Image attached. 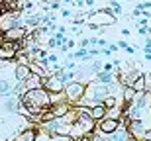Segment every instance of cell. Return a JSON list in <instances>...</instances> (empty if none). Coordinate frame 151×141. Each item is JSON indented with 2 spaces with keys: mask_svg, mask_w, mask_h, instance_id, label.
<instances>
[{
  "mask_svg": "<svg viewBox=\"0 0 151 141\" xmlns=\"http://www.w3.org/2000/svg\"><path fill=\"white\" fill-rule=\"evenodd\" d=\"M51 108V94L45 90L43 86H39V88H29V90L24 92L22 96V110L24 114H29V116H34L37 118L39 114Z\"/></svg>",
  "mask_w": 151,
  "mask_h": 141,
  "instance_id": "6da1fadb",
  "label": "cell"
},
{
  "mask_svg": "<svg viewBox=\"0 0 151 141\" xmlns=\"http://www.w3.org/2000/svg\"><path fill=\"white\" fill-rule=\"evenodd\" d=\"M86 28L90 29H100L104 28V26H112V24H116V16H114L110 10H104V8H100V10H94L88 14V20H86Z\"/></svg>",
  "mask_w": 151,
  "mask_h": 141,
  "instance_id": "7a4b0ae2",
  "label": "cell"
},
{
  "mask_svg": "<svg viewBox=\"0 0 151 141\" xmlns=\"http://www.w3.org/2000/svg\"><path fill=\"white\" fill-rule=\"evenodd\" d=\"M84 90H86V82H83V80H78V79L69 80L67 84H65V88H63L65 98H67V102H71V104H77L84 96Z\"/></svg>",
  "mask_w": 151,
  "mask_h": 141,
  "instance_id": "3957f363",
  "label": "cell"
},
{
  "mask_svg": "<svg viewBox=\"0 0 151 141\" xmlns=\"http://www.w3.org/2000/svg\"><path fill=\"white\" fill-rule=\"evenodd\" d=\"M126 125H128L129 133L134 135V139H145V133L149 131V127H147L141 120H128Z\"/></svg>",
  "mask_w": 151,
  "mask_h": 141,
  "instance_id": "277c9868",
  "label": "cell"
},
{
  "mask_svg": "<svg viewBox=\"0 0 151 141\" xmlns=\"http://www.w3.org/2000/svg\"><path fill=\"white\" fill-rule=\"evenodd\" d=\"M43 88L47 92H63L65 84L61 82V79H59L55 73H51V74H47V77L43 79Z\"/></svg>",
  "mask_w": 151,
  "mask_h": 141,
  "instance_id": "5b68a950",
  "label": "cell"
},
{
  "mask_svg": "<svg viewBox=\"0 0 151 141\" xmlns=\"http://www.w3.org/2000/svg\"><path fill=\"white\" fill-rule=\"evenodd\" d=\"M26 35H28V28L26 26H16V28H10L8 31H4L2 37L6 41H22Z\"/></svg>",
  "mask_w": 151,
  "mask_h": 141,
  "instance_id": "8992f818",
  "label": "cell"
},
{
  "mask_svg": "<svg viewBox=\"0 0 151 141\" xmlns=\"http://www.w3.org/2000/svg\"><path fill=\"white\" fill-rule=\"evenodd\" d=\"M120 124H122V122H120V118H110V116H104L102 120H98V122H96V125H98V127H100L106 135H108V133H112V131H116Z\"/></svg>",
  "mask_w": 151,
  "mask_h": 141,
  "instance_id": "52a82bcc",
  "label": "cell"
},
{
  "mask_svg": "<svg viewBox=\"0 0 151 141\" xmlns=\"http://www.w3.org/2000/svg\"><path fill=\"white\" fill-rule=\"evenodd\" d=\"M129 139H134V135L129 133L128 125H124V124L118 125V130H116V131L108 133V141H129Z\"/></svg>",
  "mask_w": 151,
  "mask_h": 141,
  "instance_id": "ba28073f",
  "label": "cell"
},
{
  "mask_svg": "<svg viewBox=\"0 0 151 141\" xmlns=\"http://www.w3.org/2000/svg\"><path fill=\"white\" fill-rule=\"evenodd\" d=\"M18 80H12L10 77H2L0 74V96H12L14 94V88H16Z\"/></svg>",
  "mask_w": 151,
  "mask_h": 141,
  "instance_id": "9c48e42d",
  "label": "cell"
},
{
  "mask_svg": "<svg viewBox=\"0 0 151 141\" xmlns=\"http://www.w3.org/2000/svg\"><path fill=\"white\" fill-rule=\"evenodd\" d=\"M29 74H32V71H29L28 63H18V65H14V79L16 80L24 82V80H28Z\"/></svg>",
  "mask_w": 151,
  "mask_h": 141,
  "instance_id": "30bf717a",
  "label": "cell"
},
{
  "mask_svg": "<svg viewBox=\"0 0 151 141\" xmlns=\"http://www.w3.org/2000/svg\"><path fill=\"white\" fill-rule=\"evenodd\" d=\"M24 84H26V90H29V88H39V86H43V77L32 73L28 77V80H24Z\"/></svg>",
  "mask_w": 151,
  "mask_h": 141,
  "instance_id": "8fae6325",
  "label": "cell"
},
{
  "mask_svg": "<svg viewBox=\"0 0 151 141\" xmlns=\"http://www.w3.org/2000/svg\"><path fill=\"white\" fill-rule=\"evenodd\" d=\"M129 86H134V90L135 92H141V90H145V86H147V77H145V73H139L137 77L134 79V82Z\"/></svg>",
  "mask_w": 151,
  "mask_h": 141,
  "instance_id": "7c38bea8",
  "label": "cell"
},
{
  "mask_svg": "<svg viewBox=\"0 0 151 141\" xmlns=\"http://www.w3.org/2000/svg\"><path fill=\"white\" fill-rule=\"evenodd\" d=\"M16 141H35V130L34 127H28V130H24L22 133H18L14 135Z\"/></svg>",
  "mask_w": 151,
  "mask_h": 141,
  "instance_id": "4fadbf2b",
  "label": "cell"
},
{
  "mask_svg": "<svg viewBox=\"0 0 151 141\" xmlns=\"http://www.w3.org/2000/svg\"><path fill=\"white\" fill-rule=\"evenodd\" d=\"M90 116L94 118V122L102 120L104 116H106V106H104V104H96V106H92L90 108Z\"/></svg>",
  "mask_w": 151,
  "mask_h": 141,
  "instance_id": "5bb4252c",
  "label": "cell"
},
{
  "mask_svg": "<svg viewBox=\"0 0 151 141\" xmlns=\"http://www.w3.org/2000/svg\"><path fill=\"white\" fill-rule=\"evenodd\" d=\"M135 94H137V92L134 90V86H129V84H126V86H124V90H122L124 102H132V100L135 98Z\"/></svg>",
  "mask_w": 151,
  "mask_h": 141,
  "instance_id": "9a60e30c",
  "label": "cell"
},
{
  "mask_svg": "<svg viewBox=\"0 0 151 141\" xmlns=\"http://www.w3.org/2000/svg\"><path fill=\"white\" fill-rule=\"evenodd\" d=\"M53 141H75V137L71 133H51Z\"/></svg>",
  "mask_w": 151,
  "mask_h": 141,
  "instance_id": "2e32d148",
  "label": "cell"
},
{
  "mask_svg": "<svg viewBox=\"0 0 151 141\" xmlns=\"http://www.w3.org/2000/svg\"><path fill=\"white\" fill-rule=\"evenodd\" d=\"M108 10L112 12L114 16H120V14H122V6H120V2H118V0H112V2H110V8H108Z\"/></svg>",
  "mask_w": 151,
  "mask_h": 141,
  "instance_id": "e0dca14e",
  "label": "cell"
},
{
  "mask_svg": "<svg viewBox=\"0 0 151 141\" xmlns=\"http://www.w3.org/2000/svg\"><path fill=\"white\" fill-rule=\"evenodd\" d=\"M49 139H51V133L47 130H45V131H39V133L35 131V141H49Z\"/></svg>",
  "mask_w": 151,
  "mask_h": 141,
  "instance_id": "ac0fdd59",
  "label": "cell"
},
{
  "mask_svg": "<svg viewBox=\"0 0 151 141\" xmlns=\"http://www.w3.org/2000/svg\"><path fill=\"white\" fill-rule=\"evenodd\" d=\"M118 47H120V49H124L126 53H129V55H134V53H135V49H134V47H129L126 41H118Z\"/></svg>",
  "mask_w": 151,
  "mask_h": 141,
  "instance_id": "d6986e66",
  "label": "cell"
},
{
  "mask_svg": "<svg viewBox=\"0 0 151 141\" xmlns=\"http://www.w3.org/2000/svg\"><path fill=\"white\" fill-rule=\"evenodd\" d=\"M88 55H90V59H92V57H98V55H100V49H96V47H88Z\"/></svg>",
  "mask_w": 151,
  "mask_h": 141,
  "instance_id": "ffe728a7",
  "label": "cell"
},
{
  "mask_svg": "<svg viewBox=\"0 0 151 141\" xmlns=\"http://www.w3.org/2000/svg\"><path fill=\"white\" fill-rule=\"evenodd\" d=\"M102 71H108V73H114V63H104V65H102Z\"/></svg>",
  "mask_w": 151,
  "mask_h": 141,
  "instance_id": "44dd1931",
  "label": "cell"
},
{
  "mask_svg": "<svg viewBox=\"0 0 151 141\" xmlns=\"http://www.w3.org/2000/svg\"><path fill=\"white\" fill-rule=\"evenodd\" d=\"M61 16H65V18H73V12L69 10V8H63V10H61Z\"/></svg>",
  "mask_w": 151,
  "mask_h": 141,
  "instance_id": "7402d4cb",
  "label": "cell"
},
{
  "mask_svg": "<svg viewBox=\"0 0 151 141\" xmlns=\"http://www.w3.org/2000/svg\"><path fill=\"white\" fill-rule=\"evenodd\" d=\"M47 59H49V63H53V65H57V59H59V57L51 53V55H47Z\"/></svg>",
  "mask_w": 151,
  "mask_h": 141,
  "instance_id": "603a6c76",
  "label": "cell"
},
{
  "mask_svg": "<svg viewBox=\"0 0 151 141\" xmlns=\"http://www.w3.org/2000/svg\"><path fill=\"white\" fill-rule=\"evenodd\" d=\"M90 45V39H81V47H88Z\"/></svg>",
  "mask_w": 151,
  "mask_h": 141,
  "instance_id": "cb8c5ba5",
  "label": "cell"
},
{
  "mask_svg": "<svg viewBox=\"0 0 151 141\" xmlns=\"http://www.w3.org/2000/svg\"><path fill=\"white\" fill-rule=\"evenodd\" d=\"M108 49L112 51V53H116V51H118V49H120V47H118V43H116V45H114V43H112V45H108Z\"/></svg>",
  "mask_w": 151,
  "mask_h": 141,
  "instance_id": "d4e9b609",
  "label": "cell"
},
{
  "mask_svg": "<svg viewBox=\"0 0 151 141\" xmlns=\"http://www.w3.org/2000/svg\"><path fill=\"white\" fill-rule=\"evenodd\" d=\"M96 45H98V47H106L108 43H106V39H98V43H96Z\"/></svg>",
  "mask_w": 151,
  "mask_h": 141,
  "instance_id": "484cf974",
  "label": "cell"
},
{
  "mask_svg": "<svg viewBox=\"0 0 151 141\" xmlns=\"http://www.w3.org/2000/svg\"><path fill=\"white\" fill-rule=\"evenodd\" d=\"M84 4H86V6H92V4H94V0H84Z\"/></svg>",
  "mask_w": 151,
  "mask_h": 141,
  "instance_id": "4316f807",
  "label": "cell"
},
{
  "mask_svg": "<svg viewBox=\"0 0 151 141\" xmlns=\"http://www.w3.org/2000/svg\"><path fill=\"white\" fill-rule=\"evenodd\" d=\"M145 59H147V61H151V51H147V53H145Z\"/></svg>",
  "mask_w": 151,
  "mask_h": 141,
  "instance_id": "83f0119b",
  "label": "cell"
},
{
  "mask_svg": "<svg viewBox=\"0 0 151 141\" xmlns=\"http://www.w3.org/2000/svg\"><path fill=\"white\" fill-rule=\"evenodd\" d=\"M145 139H151V130H149V131L145 133Z\"/></svg>",
  "mask_w": 151,
  "mask_h": 141,
  "instance_id": "f1b7e54d",
  "label": "cell"
},
{
  "mask_svg": "<svg viewBox=\"0 0 151 141\" xmlns=\"http://www.w3.org/2000/svg\"><path fill=\"white\" fill-rule=\"evenodd\" d=\"M0 12H2V10H0Z\"/></svg>",
  "mask_w": 151,
  "mask_h": 141,
  "instance_id": "f546056e",
  "label": "cell"
}]
</instances>
